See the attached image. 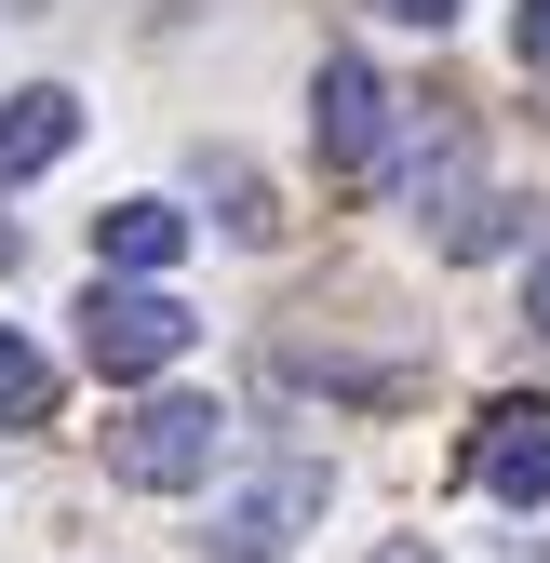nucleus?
I'll return each instance as SVG.
<instances>
[{
    "label": "nucleus",
    "mask_w": 550,
    "mask_h": 563,
    "mask_svg": "<svg viewBox=\"0 0 550 563\" xmlns=\"http://www.w3.org/2000/svg\"><path fill=\"white\" fill-rule=\"evenodd\" d=\"M229 456V402H201V389H148L108 430V483H134V497H188V483H216Z\"/></svg>",
    "instance_id": "f257e3e1"
},
{
    "label": "nucleus",
    "mask_w": 550,
    "mask_h": 563,
    "mask_svg": "<svg viewBox=\"0 0 550 563\" xmlns=\"http://www.w3.org/2000/svg\"><path fill=\"white\" fill-rule=\"evenodd\" d=\"M309 134H322V175H336V188H389V162H403V95L376 81L363 54H322Z\"/></svg>",
    "instance_id": "f03ea898"
},
{
    "label": "nucleus",
    "mask_w": 550,
    "mask_h": 563,
    "mask_svg": "<svg viewBox=\"0 0 550 563\" xmlns=\"http://www.w3.org/2000/svg\"><path fill=\"white\" fill-rule=\"evenodd\" d=\"M322 497H336V470H322V456H268L255 483H229V497H216L201 550H216V563H296V537L322 523Z\"/></svg>",
    "instance_id": "7ed1b4c3"
},
{
    "label": "nucleus",
    "mask_w": 550,
    "mask_h": 563,
    "mask_svg": "<svg viewBox=\"0 0 550 563\" xmlns=\"http://www.w3.org/2000/svg\"><path fill=\"white\" fill-rule=\"evenodd\" d=\"M188 335H201V309L175 296V282H95L81 296V363L95 376H162V363H188Z\"/></svg>",
    "instance_id": "20e7f679"
},
{
    "label": "nucleus",
    "mask_w": 550,
    "mask_h": 563,
    "mask_svg": "<svg viewBox=\"0 0 550 563\" xmlns=\"http://www.w3.org/2000/svg\"><path fill=\"white\" fill-rule=\"evenodd\" d=\"M470 483L510 510H550V402H484V430H470Z\"/></svg>",
    "instance_id": "39448f33"
},
{
    "label": "nucleus",
    "mask_w": 550,
    "mask_h": 563,
    "mask_svg": "<svg viewBox=\"0 0 550 563\" xmlns=\"http://www.w3.org/2000/svg\"><path fill=\"white\" fill-rule=\"evenodd\" d=\"M67 148H81V95H67V81H28V95H0V188L54 175Z\"/></svg>",
    "instance_id": "423d86ee"
},
{
    "label": "nucleus",
    "mask_w": 550,
    "mask_h": 563,
    "mask_svg": "<svg viewBox=\"0 0 550 563\" xmlns=\"http://www.w3.org/2000/svg\"><path fill=\"white\" fill-rule=\"evenodd\" d=\"M175 255H188L175 201H108V216H95V268H121V282H162Z\"/></svg>",
    "instance_id": "0eeeda50"
},
{
    "label": "nucleus",
    "mask_w": 550,
    "mask_h": 563,
    "mask_svg": "<svg viewBox=\"0 0 550 563\" xmlns=\"http://www.w3.org/2000/svg\"><path fill=\"white\" fill-rule=\"evenodd\" d=\"M41 416H54V363L0 322V430H41Z\"/></svg>",
    "instance_id": "6e6552de"
},
{
    "label": "nucleus",
    "mask_w": 550,
    "mask_h": 563,
    "mask_svg": "<svg viewBox=\"0 0 550 563\" xmlns=\"http://www.w3.org/2000/svg\"><path fill=\"white\" fill-rule=\"evenodd\" d=\"M510 242H524V201H497V188H484V201H470V216L443 229V255H510Z\"/></svg>",
    "instance_id": "1a4fd4ad"
},
{
    "label": "nucleus",
    "mask_w": 550,
    "mask_h": 563,
    "mask_svg": "<svg viewBox=\"0 0 550 563\" xmlns=\"http://www.w3.org/2000/svg\"><path fill=\"white\" fill-rule=\"evenodd\" d=\"M201 188L229 201V229H242V242H268V229H283V216H268V188H255L242 162H201Z\"/></svg>",
    "instance_id": "9d476101"
},
{
    "label": "nucleus",
    "mask_w": 550,
    "mask_h": 563,
    "mask_svg": "<svg viewBox=\"0 0 550 563\" xmlns=\"http://www.w3.org/2000/svg\"><path fill=\"white\" fill-rule=\"evenodd\" d=\"M510 54H524V67H550V0H524V14H510Z\"/></svg>",
    "instance_id": "9b49d317"
},
{
    "label": "nucleus",
    "mask_w": 550,
    "mask_h": 563,
    "mask_svg": "<svg viewBox=\"0 0 550 563\" xmlns=\"http://www.w3.org/2000/svg\"><path fill=\"white\" fill-rule=\"evenodd\" d=\"M389 27H457V0H376Z\"/></svg>",
    "instance_id": "f8f14e48"
},
{
    "label": "nucleus",
    "mask_w": 550,
    "mask_h": 563,
    "mask_svg": "<svg viewBox=\"0 0 550 563\" xmlns=\"http://www.w3.org/2000/svg\"><path fill=\"white\" fill-rule=\"evenodd\" d=\"M524 322H537V335H550V255H537V268H524Z\"/></svg>",
    "instance_id": "ddd939ff"
},
{
    "label": "nucleus",
    "mask_w": 550,
    "mask_h": 563,
    "mask_svg": "<svg viewBox=\"0 0 550 563\" xmlns=\"http://www.w3.org/2000/svg\"><path fill=\"white\" fill-rule=\"evenodd\" d=\"M376 563H443V550L430 537H376Z\"/></svg>",
    "instance_id": "4468645a"
}]
</instances>
